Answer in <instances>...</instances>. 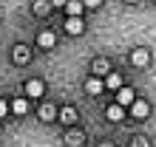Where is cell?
Listing matches in <instances>:
<instances>
[{
	"label": "cell",
	"mask_w": 156,
	"mask_h": 147,
	"mask_svg": "<svg viewBox=\"0 0 156 147\" xmlns=\"http://www.w3.org/2000/svg\"><path fill=\"white\" fill-rule=\"evenodd\" d=\"M133 99H136V94H133L131 88H119V91H116V105L131 108V105H133Z\"/></svg>",
	"instance_id": "6da1fadb"
},
{
	"label": "cell",
	"mask_w": 156,
	"mask_h": 147,
	"mask_svg": "<svg viewBox=\"0 0 156 147\" xmlns=\"http://www.w3.org/2000/svg\"><path fill=\"white\" fill-rule=\"evenodd\" d=\"M148 113H151L148 102H142V99H133V105H131V116H133V119H148Z\"/></svg>",
	"instance_id": "7a4b0ae2"
},
{
	"label": "cell",
	"mask_w": 156,
	"mask_h": 147,
	"mask_svg": "<svg viewBox=\"0 0 156 147\" xmlns=\"http://www.w3.org/2000/svg\"><path fill=\"white\" fill-rule=\"evenodd\" d=\"M62 9H66L68 17H82V12H85V3H82V0H68Z\"/></svg>",
	"instance_id": "3957f363"
},
{
	"label": "cell",
	"mask_w": 156,
	"mask_h": 147,
	"mask_svg": "<svg viewBox=\"0 0 156 147\" xmlns=\"http://www.w3.org/2000/svg\"><path fill=\"white\" fill-rule=\"evenodd\" d=\"M91 71H94V77H102V74H111V62H108L105 57H99L91 62Z\"/></svg>",
	"instance_id": "277c9868"
},
{
	"label": "cell",
	"mask_w": 156,
	"mask_h": 147,
	"mask_svg": "<svg viewBox=\"0 0 156 147\" xmlns=\"http://www.w3.org/2000/svg\"><path fill=\"white\" fill-rule=\"evenodd\" d=\"M57 119H60L62 125H77V119H80V113H77L74 108H62L60 113H57Z\"/></svg>",
	"instance_id": "5b68a950"
},
{
	"label": "cell",
	"mask_w": 156,
	"mask_h": 147,
	"mask_svg": "<svg viewBox=\"0 0 156 147\" xmlns=\"http://www.w3.org/2000/svg\"><path fill=\"white\" fill-rule=\"evenodd\" d=\"M66 31H68V34H82V31H85L82 17H68V20H66Z\"/></svg>",
	"instance_id": "8992f818"
},
{
	"label": "cell",
	"mask_w": 156,
	"mask_h": 147,
	"mask_svg": "<svg viewBox=\"0 0 156 147\" xmlns=\"http://www.w3.org/2000/svg\"><path fill=\"white\" fill-rule=\"evenodd\" d=\"M102 88H105V82L99 79V77H91V79L85 82V91H88L91 96H99V94H102Z\"/></svg>",
	"instance_id": "52a82bcc"
},
{
	"label": "cell",
	"mask_w": 156,
	"mask_h": 147,
	"mask_svg": "<svg viewBox=\"0 0 156 147\" xmlns=\"http://www.w3.org/2000/svg\"><path fill=\"white\" fill-rule=\"evenodd\" d=\"M26 94H29L31 99L43 96V82H40V79H29V82H26Z\"/></svg>",
	"instance_id": "ba28073f"
},
{
	"label": "cell",
	"mask_w": 156,
	"mask_h": 147,
	"mask_svg": "<svg viewBox=\"0 0 156 147\" xmlns=\"http://www.w3.org/2000/svg\"><path fill=\"white\" fill-rule=\"evenodd\" d=\"M37 43H40V48H54V43H57V37H54V31H40Z\"/></svg>",
	"instance_id": "9c48e42d"
},
{
	"label": "cell",
	"mask_w": 156,
	"mask_h": 147,
	"mask_svg": "<svg viewBox=\"0 0 156 147\" xmlns=\"http://www.w3.org/2000/svg\"><path fill=\"white\" fill-rule=\"evenodd\" d=\"M131 60H133V65H148L151 54H148V48H136V51L131 54Z\"/></svg>",
	"instance_id": "30bf717a"
},
{
	"label": "cell",
	"mask_w": 156,
	"mask_h": 147,
	"mask_svg": "<svg viewBox=\"0 0 156 147\" xmlns=\"http://www.w3.org/2000/svg\"><path fill=\"white\" fill-rule=\"evenodd\" d=\"M105 88H111V91H119V88H122V77H119L116 71H111V74L105 77Z\"/></svg>",
	"instance_id": "8fae6325"
},
{
	"label": "cell",
	"mask_w": 156,
	"mask_h": 147,
	"mask_svg": "<svg viewBox=\"0 0 156 147\" xmlns=\"http://www.w3.org/2000/svg\"><path fill=\"white\" fill-rule=\"evenodd\" d=\"M108 119H111V122H122L125 119V108L122 105H111L108 108Z\"/></svg>",
	"instance_id": "7c38bea8"
},
{
	"label": "cell",
	"mask_w": 156,
	"mask_h": 147,
	"mask_svg": "<svg viewBox=\"0 0 156 147\" xmlns=\"http://www.w3.org/2000/svg\"><path fill=\"white\" fill-rule=\"evenodd\" d=\"M40 119H43V122H54V119H57L54 105H43V108H40Z\"/></svg>",
	"instance_id": "4fadbf2b"
},
{
	"label": "cell",
	"mask_w": 156,
	"mask_h": 147,
	"mask_svg": "<svg viewBox=\"0 0 156 147\" xmlns=\"http://www.w3.org/2000/svg\"><path fill=\"white\" fill-rule=\"evenodd\" d=\"M82 139H85V136H82L80 130H71V133L66 136V144H68V147H80V144H82Z\"/></svg>",
	"instance_id": "5bb4252c"
},
{
	"label": "cell",
	"mask_w": 156,
	"mask_h": 147,
	"mask_svg": "<svg viewBox=\"0 0 156 147\" xmlns=\"http://www.w3.org/2000/svg\"><path fill=\"white\" fill-rule=\"evenodd\" d=\"M12 110H14L17 116L29 113V102H26V99H14V102H12Z\"/></svg>",
	"instance_id": "9a60e30c"
},
{
	"label": "cell",
	"mask_w": 156,
	"mask_h": 147,
	"mask_svg": "<svg viewBox=\"0 0 156 147\" xmlns=\"http://www.w3.org/2000/svg\"><path fill=\"white\" fill-rule=\"evenodd\" d=\"M14 60L26 62V60H29V48H26V45H17V48H14Z\"/></svg>",
	"instance_id": "2e32d148"
},
{
	"label": "cell",
	"mask_w": 156,
	"mask_h": 147,
	"mask_svg": "<svg viewBox=\"0 0 156 147\" xmlns=\"http://www.w3.org/2000/svg\"><path fill=\"white\" fill-rule=\"evenodd\" d=\"M48 3H51V0H37L34 12H37V14H45V12H48Z\"/></svg>",
	"instance_id": "e0dca14e"
},
{
	"label": "cell",
	"mask_w": 156,
	"mask_h": 147,
	"mask_svg": "<svg viewBox=\"0 0 156 147\" xmlns=\"http://www.w3.org/2000/svg\"><path fill=\"white\" fill-rule=\"evenodd\" d=\"M133 147H151V142L145 139V136H136V139H133Z\"/></svg>",
	"instance_id": "ac0fdd59"
},
{
	"label": "cell",
	"mask_w": 156,
	"mask_h": 147,
	"mask_svg": "<svg viewBox=\"0 0 156 147\" xmlns=\"http://www.w3.org/2000/svg\"><path fill=\"white\" fill-rule=\"evenodd\" d=\"M82 3H85V9H99V6H102V0H82Z\"/></svg>",
	"instance_id": "d6986e66"
},
{
	"label": "cell",
	"mask_w": 156,
	"mask_h": 147,
	"mask_svg": "<svg viewBox=\"0 0 156 147\" xmlns=\"http://www.w3.org/2000/svg\"><path fill=\"white\" fill-rule=\"evenodd\" d=\"M6 113H9V105H6V102H3V99H0V119H3V116H6Z\"/></svg>",
	"instance_id": "ffe728a7"
},
{
	"label": "cell",
	"mask_w": 156,
	"mask_h": 147,
	"mask_svg": "<svg viewBox=\"0 0 156 147\" xmlns=\"http://www.w3.org/2000/svg\"><path fill=\"white\" fill-rule=\"evenodd\" d=\"M51 3H54V6H66L68 0H51Z\"/></svg>",
	"instance_id": "44dd1931"
},
{
	"label": "cell",
	"mask_w": 156,
	"mask_h": 147,
	"mask_svg": "<svg viewBox=\"0 0 156 147\" xmlns=\"http://www.w3.org/2000/svg\"><path fill=\"white\" fill-rule=\"evenodd\" d=\"M125 3H136V0H125Z\"/></svg>",
	"instance_id": "7402d4cb"
}]
</instances>
